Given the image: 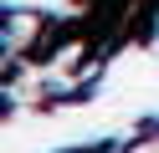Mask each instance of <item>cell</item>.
Instances as JSON below:
<instances>
[]
</instances>
